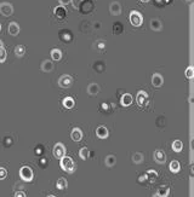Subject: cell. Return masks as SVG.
I'll return each mask as SVG.
<instances>
[{
    "mask_svg": "<svg viewBox=\"0 0 194 197\" xmlns=\"http://www.w3.org/2000/svg\"><path fill=\"white\" fill-rule=\"evenodd\" d=\"M54 63L51 62V61H49V59H46V61H44V62L41 63V70L45 73H50L54 70Z\"/></svg>",
    "mask_w": 194,
    "mask_h": 197,
    "instance_id": "obj_17",
    "label": "cell"
},
{
    "mask_svg": "<svg viewBox=\"0 0 194 197\" xmlns=\"http://www.w3.org/2000/svg\"><path fill=\"white\" fill-rule=\"evenodd\" d=\"M96 46H97V48H98V50H103V48H106V43H104V41H98V43H97V44H96Z\"/></svg>",
    "mask_w": 194,
    "mask_h": 197,
    "instance_id": "obj_38",
    "label": "cell"
},
{
    "mask_svg": "<svg viewBox=\"0 0 194 197\" xmlns=\"http://www.w3.org/2000/svg\"><path fill=\"white\" fill-rule=\"evenodd\" d=\"M180 162L178 161H172L170 163V170L172 172V173H177V172H180Z\"/></svg>",
    "mask_w": 194,
    "mask_h": 197,
    "instance_id": "obj_30",
    "label": "cell"
},
{
    "mask_svg": "<svg viewBox=\"0 0 194 197\" xmlns=\"http://www.w3.org/2000/svg\"><path fill=\"white\" fill-rule=\"evenodd\" d=\"M115 157L113 156V155H108L107 157H106V166H108V167H113L114 164H115Z\"/></svg>",
    "mask_w": 194,
    "mask_h": 197,
    "instance_id": "obj_31",
    "label": "cell"
},
{
    "mask_svg": "<svg viewBox=\"0 0 194 197\" xmlns=\"http://www.w3.org/2000/svg\"><path fill=\"white\" fill-rule=\"evenodd\" d=\"M104 68H106V65H104V63H102V62L95 63V65H93V69L97 73H103L104 72Z\"/></svg>",
    "mask_w": 194,
    "mask_h": 197,
    "instance_id": "obj_33",
    "label": "cell"
},
{
    "mask_svg": "<svg viewBox=\"0 0 194 197\" xmlns=\"http://www.w3.org/2000/svg\"><path fill=\"white\" fill-rule=\"evenodd\" d=\"M109 134V132H108V129H107V127H104V126H100V127H97V129H96V135L98 137V138H101V139H104V138H107Z\"/></svg>",
    "mask_w": 194,
    "mask_h": 197,
    "instance_id": "obj_15",
    "label": "cell"
},
{
    "mask_svg": "<svg viewBox=\"0 0 194 197\" xmlns=\"http://www.w3.org/2000/svg\"><path fill=\"white\" fill-rule=\"evenodd\" d=\"M8 30H9V34L12 36H17L19 34V26L16 23V22H11L8 27Z\"/></svg>",
    "mask_w": 194,
    "mask_h": 197,
    "instance_id": "obj_11",
    "label": "cell"
},
{
    "mask_svg": "<svg viewBox=\"0 0 194 197\" xmlns=\"http://www.w3.org/2000/svg\"><path fill=\"white\" fill-rule=\"evenodd\" d=\"M143 160H144V157H143V154H141V152H135V154L132 155V162L136 163V164L142 163Z\"/></svg>",
    "mask_w": 194,
    "mask_h": 197,
    "instance_id": "obj_22",
    "label": "cell"
},
{
    "mask_svg": "<svg viewBox=\"0 0 194 197\" xmlns=\"http://www.w3.org/2000/svg\"><path fill=\"white\" fill-rule=\"evenodd\" d=\"M15 196L18 197V196H22V197H26V194L23 192V191H17L16 194H15Z\"/></svg>",
    "mask_w": 194,
    "mask_h": 197,
    "instance_id": "obj_41",
    "label": "cell"
},
{
    "mask_svg": "<svg viewBox=\"0 0 194 197\" xmlns=\"http://www.w3.org/2000/svg\"><path fill=\"white\" fill-rule=\"evenodd\" d=\"M152 83L154 87H161L163 83H164V79L160 74H154L153 78H152Z\"/></svg>",
    "mask_w": 194,
    "mask_h": 197,
    "instance_id": "obj_14",
    "label": "cell"
},
{
    "mask_svg": "<svg viewBox=\"0 0 194 197\" xmlns=\"http://www.w3.org/2000/svg\"><path fill=\"white\" fill-rule=\"evenodd\" d=\"M101 107H102V110H103V111H106V110H108V109H109V105H108L107 103H102Z\"/></svg>",
    "mask_w": 194,
    "mask_h": 197,
    "instance_id": "obj_40",
    "label": "cell"
},
{
    "mask_svg": "<svg viewBox=\"0 0 194 197\" xmlns=\"http://www.w3.org/2000/svg\"><path fill=\"white\" fill-rule=\"evenodd\" d=\"M60 160H61V167H62V169L66 170L67 173H74V170H75V164H74L72 157H69V156H63V157H61Z\"/></svg>",
    "mask_w": 194,
    "mask_h": 197,
    "instance_id": "obj_1",
    "label": "cell"
},
{
    "mask_svg": "<svg viewBox=\"0 0 194 197\" xmlns=\"http://www.w3.org/2000/svg\"><path fill=\"white\" fill-rule=\"evenodd\" d=\"M146 180H147V174H146V173H144V174H142V175L139 178V183H143V181H146Z\"/></svg>",
    "mask_w": 194,
    "mask_h": 197,
    "instance_id": "obj_39",
    "label": "cell"
},
{
    "mask_svg": "<svg viewBox=\"0 0 194 197\" xmlns=\"http://www.w3.org/2000/svg\"><path fill=\"white\" fill-rule=\"evenodd\" d=\"M1 46H3V41H1V40H0V47H1Z\"/></svg>",
    "mask_w": 194,
    "mask_h": 197,
    "instance_id": "obj_49",
    "label": "cell"
},
{
    "mask_svg": "<svg viewBox=\"0 0 194 197\" xmlns=\"http://www.w3.org/2000/svg\"><path fill=\"white\" fill-rule=\"evenodd\" d=\"M170 194V188L169 186H161L157 190V192L154 194V196H160V197H165Z\"/></svg>",
    "mask_w": 194,
    "mask_h": 197,
    "instance_id": "obj_21",
    "label": "cell"
},
{
    "mask_svg": "<svg viewBox=\"0 0 194 197\" xmlns=\"http://www.w3.org/2000/svg\"><path fill=\"white\" fill-rule=\"evenodd\" d=\"M6 175H8V170L5 168H3V167H0V180L5 179Z\"/></svg>",
    "mask_w": 194,
    "mask_h": 197,
    "instance_id": "obj_37",
    "label": "cell"
},
{
    "mask_svg": "<svg viewBox=\"0 0 194 197\" xmlns=\"http://www.w3.org/2000/svg\"><path fill=\"white\" fill-rule=\"evenodd\" d=\"M193 75H194L193 68H192V67L187 68V70H186V76H187V79H193Z\"/></svg>",
    "mask_w": 194,
    "mask_h": 197,
    "instance_id": "obj_35",
    "label": "cell"
},
{
    "mask_svg": "<svg viewBox=\"0 0 194 197\" xmlns=\"http://www.w3.org/2000/svg\"><path fill=\"white\" fill-rule=\"evenodd\" d=\"M35 152H37V154H39V155H40V154L43 152V148H41V146H39V148H37V150H35Z\"/></svg>",
    "mask_w": 194,
    "mask_h": 197,
    "instance_id": "obj_44",
    "label": "cell"
},
{
    "mask_svg": "<svg viewBox=\"0 0 194 197\" xmlns=\"http://www.w3.org/2000/svg\"><path fill=\"white\" fill-rule=\"evenodd\" d=\"M130 22H131V24L134 27H139L142 24V22H143L142 15L139 13V11H131V13H130Z\"/></svg>",
    "mask_w": 194,
    "mask_h": 197,
    "instance_id": "obj_3",
    "label": "cell"
},
{
    "mask_svg": "<svg viewBox=\"0 0 194 197\" xmlns=\"http://www.w3.org/2000/svg\"><path fill=\"white\" fill-rule=\"evenodd\" d=\"M146 174H147V180L148 181H150V183L155 181V179H157V177H158V173L153 169H149Z\"/></svg>",
    "mask_w": 194,
    "mask_h": 197,
    "instance_id": "obj_27",
    "label": "cell"
},
{
    "mask_svg": "<svg viewBox=\"0 0 194 197\" xmlns=\"http://www.w3.org/2000/svg\"><path fill=\"white\" fill-rule=\"evenodd\" d=\"M120 102L124 107H130L132 104V96L130 93H125V94H123Z\"/></svg>",
    "mask_w": 194,
    "mask_h": 197,
    "instance_id": "obj_20",
    "label": "cell"
},
{
    "mask_svg": "<svg viewBox=\"0 0 194 197\" xmlns=\"http://www.w3.org/2000/svg\"><path fill=\"white\" fill-rule=\"evenodd\" d=\"M154 4H155L157 6H163V5H164L163 0H154Z\"/></svg>",
    "mask_w": 194,
    "mask_h": 197,
    "instance_id": "obj_42",
    "label": "cell"
},
{
    "mask_svg": "<svg viewBox=\"0 0 194 197\" xmlns=\"http://www.w3.org/2000/svg\"><path fill=\"white\" fill-rule=\"evenodd\" d=\"M0 32H1V24H0Z\"/></svg>",
    "mask_w": 194,
    "mask_h": 197,
    "instance_id": "obj_50",
    "label": "cell"
},
{
    "mask_svg": "<svg viewBox=\"0 0 194 197\" xmlns=\"http://www.w3.org/2000/svg\"><path fill=\"white\" fill-rule=\"evenodd\" d=\"M66 155V148L62 143H57L54 148V156L56 159H61Z\"/></svg>",
    "mask_w": 194,
    "mask_h": 197,
    "instance_id": "obj_7",
    "label": "cell"
},
{
    "mask_svg": "<svg viewBox=\"0 0 194 197\" xmlns=\"http://www.w3.org/2000/svg\"><path fill=\"white\" fill-rule=\"evenodd\" d=\"M95 28H96V29H100V28H101V23H95Z\"/></svg>",
    "mask_w": 194,
    "mask_h": 197,
    "instance_id": "obj_46",
    "label": "cell"
},
{
    "mask_svg": "<svg viewBox=\"0 0 194 197\" xmlns=\"http://www.w3.org/2000/svg\"><path fill=\"white\" fill-rule=\"evenodd\" d=\"M141 1H142V3H148L149 0H141Z\"/></svg>",
    "mask_w": 194,
    "mask_h": 197,
    "instance_id": "obj_47",
    "label": "cell"
},
{
    "mask_svg": "<svg viewBox=\"0 0 194 197\" xmlns=\"http://www.w3.org/2000/svg\"><path fill=\"white\" fill-rule=\"evenodd\" d=\"M67 185H68V183H67L66 178H60V179L57 180V183H56V188L58 189V190H65L67 188Z\"/></svg>",
    "mask_w": 194,
    "mask_h": 197,
    "instance_id": "obj_25",
    "label": "cell"
},
{
    "mask_svg": "<svg viewBox=\"0 0 194 197\" xmlns=\"http://www.w3.org/2000/svg\"><path fill=\"white\" fill-rule=\"evenodd\" d=\"M60 3H61L62 6H65V5H68L71 3V0H60Z\"/></svg>",
    "mask_w": 194,
    "mask_h": 197,
    "instance_id": "obj_43",
    "label": "cell"
},
{
    "mask_svg": "<svg viewBox=\"0 0 194 197\" xmlns=\"http://www.w3.org/2000/svg\"><path fill=\"white\" fill-rule=\"evenodd\" d=\"M51 58H52L54 61H61V58H62V52H61L58 48H54V50L51 51Z\"/></svg>",
    "mask_w": 194,
    "mask_h": 197,
    "instance_id": "obj_26",
    "label": "cell"
},
{
    "mask_svg": "<svg viewBox=\"0 0 194 197\" xmlns=\"http://www.w3.org/2000/svg\"><path fill=\"white\" fill-rule=\"evenodd\" d=\"M100 91H101V88H100V85H97V83H90V85L87 86V93H89L90 96H95V94H97Z\"/></svg>",
    "mask_w": 194,
    "mask_h": 197,
    "instance_id": "obj_18",
    "label": "cell"
},
{
    "mask_svg": "<svg viewBox=\"0 0 194 197\" xmlns=\"http://www.w3.org/2000/svg\"><path fill=\"white\" fill-rule=\"evenodd\" d=\"M72 83H73V79L71 75L65 74V75L60 76V79H58V86L62 88H69L72 86Z\"/></svg>",
    "mask_w": 194,
    "mask_h": 197,
    "instance_id": "obj_4",
    "label": "cell"
},
{
    "mask_svg": "<svg viewBox=\"0 0 194 197\" xmlns=\"http://www.w3.org/2000/svg\"><path fill=\"white\" fill-rule=\"evenodd\" d=\"M6 57H8V52H6V50H5V48L1 46V47H0V63L5 62Z\"/></svg>",
    "mask_w": 194,
    "mask_h": 197,
    "instance_id": "obj_34",
    "label": "cell"
},
{
    "mask_svg": "<svg viewBox=\"0 0 194 197\" xmlns=\"http://www.w3.org/2000/svg\"><path fill=\"white\" fill-rule=\"evenodd\" d=\"M24 53H26V47H24V46L23 45L16 46V48H15V54H16V57L21 58V57L24 56Z\"/></svg>",
    "mask_w": 194,
    "mask_h": 197,
    "instance_id": "obj_23",
    "label": "cell"
},
{
    "mask_svg": "<svg viewBox=\"0 0 194 197\" xmlns=\"http://www.w3.org/2000/svg\"><path fill=\"white\" fill-rule=\"evenodd\" d=\"M60 38H61V40L62 41H65V43H69V41H72V33L69 32V30H67V29H63V30H61L60 32Z\"/></svg>",
    "mask_w": 194,
    "mask_h": 197,
    "instance_id": "obj_16",
    "label": "cell"
},
{
    "mask_svg": "<svg viewBox=\"0 0 194 197\" xmlns=\"http://www.w3.org/2000/svg\"><path fill=\"white\" fill-rule=\"evenodd\" d=\"M0 13L5 17H9L13 13V6L10 3H1L0 4Z\"/></svg>",
    "mask_w": 194,
    "mask_h": 197,
    "instance_id": "obj_6",
    "label": "cell"
},
{
    "mask_svg": "<svg viewBox=\"0 0 194 197\" xmlns=\"http://www.w3.org/2000/svg\"><path fill=\"white\" fill-rule=\"evenodd\" d=\"M74 99L71 98V97H67V98L63 99V107L67 108V109H72L74 107Z\"/></svg>",
    "mask_w": 194,
    "mask_h": 197,
    "instance_id": "obj_28",
    "label": "cell"
},
{
    "mask_svg": "<svg viewBox=\"0 0 194 197\" xmlns=\"http://www.w3.org/2000/svg\"><path fill=\"white\" fill-rule=\"evenodd\" d=\"M19 177L24 181H30L33 179V170H32V168L28 167V166H23L19 169Z\"/></svg>",
    "mask_w": 194,
    "mask_h": 197,
    "instance_id": "obj_2",
    "label": "cell"
},
{
    "mask_svg": "<svg viewBox=\"0 0 194 197\" xmlns=\"http://www.w3.org/2000/svg\"><path fill=\"white\" fill-rule=\"evenodd\" d=\"M109 11H111V15L112 16H119L121 13V6L119 3L114 1L112 3L111 6H109Z\"/></svg>",
    "mask_w": 194,
    "mask_h": 197,
    "instance_id": "obj_10",
    "label": "cell"
},
{
    "mask_svg": "<svg viewBox=\"0 0 194 197\" xmlns=\"http://www.w3.org/2000/svg\"><path fill=\"white\" fill-rule=\"evenodd\" d=\"M54 12H55V16L58 19H65L66 16H67V10L63 6H57V8H55Z\"/></svg>",
    "mask_w": 194,
    "mask_h": 197,
    "instance_id": "obj_12",
    "label": "cell"
},
{
    "mask_svg": "<svg viewBox=\"0 0 194 197\" xmlns=\"http://www.w3.org/2000/svg\"><path fill=\"white\" fill-rule=\"evenodd\" d=\"M137 104L142 108L148 104V94L144 91H139L137 93Z\"/></svg>",
    "mask_w": 194,
    "mask_h": 197,
    "instance_id": "obj_8",
    "label": "cell"
},
{
    "mask_svg": "<svg viewBox=\"0 0 194 197\" xmlns=\"http://www.w3.org/2000/svg\"><path fill=\"white\" fill-rule=\"evenodd\" d=\"M72 139H73L74 142H79V140H81V138H83V132H81V129L80 128H74L73 131H72Z\"/></svg>",
    "mask_w": 194,
    "mask_h": 197,
    "instance_id": "obj_19",
    "label": "cell"
},
{
    "mask_svg": "<svg viewBox=\"0 0 194 197\" xmlns=\"http://www.w3.org/2000/svg\"><path fill=\"white\" fill-rule=\"evenodd\" d=\"M123 29H124V27H123V24H121L120 22L114 23V24H113V34L119 35V34L123 33Z\"/></svg>",
    "mask_w": 194,
    "mask_h": 197,
    "instance_id": "obj_24",
    "label": "cell"
},
{
    "mask_svg": "<svg viewBox=\"0 0 194 197\" xmlns=\"http://www.w3.org/2000/svg\"><path fill=\"white\" fill-rule=\"evenodd\" d=\"M154 161L159 163V164H163L166 161V154L163 151V150H157L154 152Z\"/></svg>",
    "mask_w": 194,
    "mask_h": 197,
    "instance_id": "obj_9",
    "label": "cell"
},
{
    "mask_svg": "<svg viewBox=\"0 0 194 197\" xmlns=\"http://www.w3.org/2000/svg\"><path fill=\"white\" fill-rule=\"evenodd\" d=\"M93 8H95V5H93L92 0H83V3L79 6V10L81 13H90Z\"/></svg>",
    "mask_w": 194,
    "mask_h": 197,
    "instance_id": "obj_5",
    "label": "cell"
},
{
    "mask_svg": "<svg viewBox=\"0 0 194 197\" xmlns=\"http://www.w3.org/2000/svg\"><path fill=\"white\" fill-rule=\"evenodd\" d=\"M150 28L154 30V32H160L163 29V23L159 18H153L150 21Z\"/></svg>",
    "mask_w": 194,
    "mask_h": 197,
    "instance_id": "obj_13",
    "label": "cell"
},
{
    "mask_svg": "<svg viewBox=\"0 0 194 197\" xmlns=\"http://www.w3.org/2000/svg\"><path fill=\"white\" fill-rule=\"evenodd\" d=\"M182 148H183V144H182L181 140H175L172 143V150L175 152H180L182 150Z\"/></svg>",
    "mask_w": 194,
    "mask_h": 197,
    "instance_id": "obj_29",
    "label": "cell"
},
{
    "mask_svg": "<svg viewBox=\"0 0 194 197\" xmlns=\"http://www.w3.org/2000/svg\"><path fill=\"white\" fill-rule=\"evenodd\" d=\"M79 155H80V157H81L83 160H87V159L90 157V151L87 150V148H83V149H80Z\"/></svg>",
    "mask_w": 194,
    "mask_h": 197,
    "instance_id": "obj_32",
    "label": "cell"
},
{
    "mask_svg": "<svg viewBox=\"0 0 194 197\" xmlns=\"http://www.w3.org/2000/svg\"><path fill=\"white\" fill-rule=\"evenodd\" d=\"M163 3H164V5H167V4H171L172 0H163Z\"/></svg>",
    "mask_w": 194,
    "mask_h": 197,
    "instance_id": "obj_45",
    "label": "cell"
},
{
    "mask_svg": "<svg viewBox=\"0 0 194 197\" xmlns=\"http://www.w3.org/2000/svg\"><path fill=\"white\" fill-rule=\"evenodd\" d=\"M183 1H186V3H191L192 0H183Z\"/></svg>",
    "mask_w": 194,
    "mask_h": 197,
    "instance_id": "obj_48",
    "label": "cell"
},
{
    "mask_svg": "<svg viewBox=\"0 0 194 197\" xmlns=\"http://www.w3.org/2000/svg\"><path fill=\"white\" fill-rule=\"evenodd\" d=\"M81 3H83V0H71V4H72V6L74 9H79Z\"/></svg>",
    "mask_w": 194,
    "mask_h": 197,
    "instance_id": "obj_36",
    "label": "cell"
}]
</instances>
